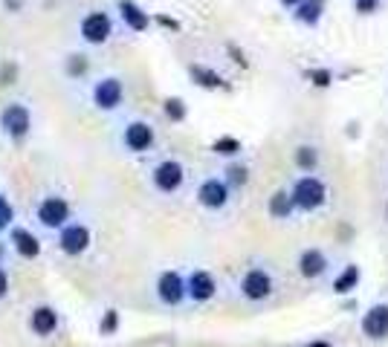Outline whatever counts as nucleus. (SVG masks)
<instances>
[{"label":"nucleus","instance_id":"obj_1","mask_svg":"<svg viewBox=\"0 0 388 347\" xmlns=\"http://www.w3.org/2000/svg\"><path fill=\"white\" fill-rule=\"evenodd\" d=\"M157 128L142 116H128L125 122H119L116 128V148L125 150L131 157H142L151 154L157 148Z\"/></svg>","mask_w":388,"mask_h":347},{"label":"nucleus","instance_id":"obj_2","mask_svg":"<svg viewBox=\"0 0 388 347\" xmlns=\"http://www.w3.org/2000/svg\"><path fill=\"white\" fill-rule=\"evenodd\" d=\"M32 107L21 99H9L0 104V136L9 145H23L32 136Z\"/></svg>","mask_w":388,"mask_h":347},{"label":"nucleus","instance_id":"obj_3","mask_svg":"<svg viewBox=\"0 0 388 347\" xmlns=\"http://www.w3.org/2000/svg\"><path fill=\"white\" fill-rule=\"evenodd\" d=\"M76 35L85 47H107L116 35V21L105 6H93L78 18Z\"/></svg>","mask_w":388,"mask_h":347},{"label":"nucleus","instance_id":"obj_4","mask_svg":"<svg viewBox=\"0 0 388 347\" xmlns=\"http://www.w3.org/2000/svg\"><path fill=\"white\" fill-rule=\"evenodd\" d=\"M87 99L99 113H116L125 107V81L116 73H102L90 78Z\"/></svg>","mask_w":388,"mask_h":347},{"label":"nucleus","instance_id":"obj_5","mask_svg":"<svg viewBox=\"0 0 388 347\" xmlns=\"http://www.w3.org/2000/svg\"><path fill=\"white\" fill-rule=\"evenodd\" d=\"M186 177H188L186 165L177 157H162L148 168V183L157 194H162V197H171V194L183 191Z\"/></svg>","mask_w":388,"mask_h":347},{"label":"nucleus","instance_id":"obj_6","mask_svg":"<svg viewBox=\"0 0 388 347\" xmlns=\"http://www.w3.org/2000/svg\"><path fill=\"white\" fill-rule=\"evenodd\" d=\"M35 220L50 232H61L67 223H73V205L64 194H44L35 203Z\"/></svg>","mask_w":388,"mask_h":347},{"label":"nucleus","instance_id":"obj_7","mask_svg":"<svg viewBox=\"0 0 388 347\" xmlns=\"http://www.w3.org/2000/svg\"><path fill=\"white\" fill-rule=\"evenodd\" d=\"M290 194H293V203L299 212H319L327 203V186L322 177L316 174H301L293 179L290 186Z\"/></svg>","mask_w":388,"mask_h":347},{"label":"nucleus","instance_id":"obj_8","mask_svg":"<svg viewBox=\"0 0 388 347\" xmlns=\"http://www.w3.org/2000/svg\"><path fill=\"white\" fill-rule=\"evenodd\" d=\"M194 200L206 212H224L232 203V188L224 177H203L197 183V191H194Z\"/></svg>","mask_w":388,"mask_h":347},{"label":"nucleus","instance_id":"obj_9","mask_svg":"<svg viewBox=\"0 0 388 347\" xmlns=\"http://www.w3.org/2000/svg\"><path fill=\"white\" fill-rule=\"evenodd\" d=\"M238 289H241V295H244L246 301H252V304L267 301V298L275 293V278H272L264 267H249V269L241 275Z\"/></svg>","mask_w":388,"mask_h":347},{"label":"nucleus","instance_id":"obj_10","mask_svg":"<svg viewBox=\"0 0 388 347\" xmlns=\"http://www.w3.org/2000/svg\"><path fill=\"white\" fill-rule=\"evenodd\" d=\"M90 243H93L90 226H87V223H78V220L67 223V226L58 232V249H61V255H67V258L85 255L87 249H90Z\"/></svg>","mask_w":388,"mask_h":347},{"label":"nucleus","instance_id":"obj_11","mask_svg":"<svg viewBox=\"0 0 388 347\" xmlns=\"http://www.w3.org/2000/svg\"><path fill=\"white\" fill-rule=\"evenodd\" d=\"M116 18L122 23V30H128L133 35L148 32L151 23H154V15L142 3H136V0H116Z\"/></svg>","mask_w":388,"mask_h":347},{"label":"nucleus","instance_id":"obj_12","mask_svg":"<svg viewBox=\"0 0 388 347\" xmlns=\"http://www.w3.org/2000/svg\"><path fill=\"white\" fill-rule=\"evenodd\" d=\"M157 298L165 307H180L186 298H188V289H186V278L180 275L177 269H165L157 278Z\"/></svg>","mask_w":388,"mask_h":347},{"label":"nucleus","instance_id":"obj_13","mask_svg":"<svg viewBox=\"0 0 388 347\" xmlns=\"http://www.w3.org/2000/svg\"><path fill=\"white\" fill-rule=\"evenodd\" d=\"M186 289H188V298L194 304H206V301H212L215 293H217V281H215V275L212 272H206V269H194L188 278H186Z\"/></svg>","mask_w":388,"mask_h":347},{"label":"nucleus","instance_id":"obj_14","mask_svg":"<svg viewBox=\"0 0 388 347\" xmlns=\"http://www.w3.org/2000/svg\"><path fill=\"white\" fill-rule=\"evenodd\" d=\"M363 333L371 342H382L388 339V304H374L363 315Z\"/></svg>","mask_w":388,"mask_h":347},{"label":"nucleus","instance_id":"obj_15","mask_svg":"<svg viewBox=\"0 0 388 347\" xmlns=\"http://www.w3.org/2000/svg\"><path fill=\"white\" fill-rule=\"evenodd\" d=\"M296 267H299V275H301V278H308V281H316V278H322V275L327 272L330 260H327V255L322 252V249L310 246V249H304V252L299 255Z\"/></svg>","mask_w":388,"mask_h":347},{"label":"nucleus","instance_id":"obj_16","mask_svg":"<svg viewBox=\"0 0 388 347\" xmlns=\"http://www.w3.org/2000/svg\"><path fill=\"white\" fill-rule=\"evenodd\" d=\"M90 69H93L90 55H87V52H81V49L67 52L64 58H61V73H64L67 81H87Z\"/></svg>","mask_w":388,"mask_h":347},{"label":"nucleus","instance_id":"obj_17","mask_svg":"<svg viewBox=\"0 0 388 347\" xmlns=\"http://www.w3.org/2000/svg\"><path fill=\"white\" fill-rule=\"evenodd\" d=\"M9 243H12V249H15V252H18L21 258H26V260H35V258L41 255V240L35 238L30 229H23V226H12V229H9Z\"/></svg>","mask_w":388,"mask_h":347},{"label":"nucleus","instance_id":"obj_18","mask_svg":"<svg viewBox=\"0 0 388 347\" xmlns=\"http://www.w3.org/2000/svg\"><path fill=\"white\" fill-rule=\"evenodd\" d=\"M188 78H191V85H197L203 90H224V87H229L226 78L220 76L215 67H209V64H188Z\"/></svg>","mask_w":388,"mask_h":347},{"label":"nucleus","instance_id":"obj_19","mask_svg":"<svg viewBox=\"0 0 388 347\" xmlns=\"http://www.w3.org/2000/svg\"><path fill=\"white\" fill-rule=\"evenodd\" d=\"M30 327L35 336H52V333L58 330V310L50 307V304H41L30 315Z\"/></svg>","mask_w":388,"mask_h":347},{"label":"nucleus","instance_id":"obj_20","mask_svg":"<svg viewBox=\"0 0 388 347\" xmlns=\"http://www.w3.org/2000/svg\"><path fill=\"white\" fill-rule=\"evenodd\" d=\"M267 212H270V217H275V220H287V217H293V214L299 212L296 203H293V194H290V188H279V191L270 194Z\"/></svg>","mask_w":388,"mask_h":347},{"label":"nucleus","instance_id":"obj_21","mask_svg":"<svg viewBox=\"0 0 388 347\" xmlns=\"http://www.w3.org/2000/svg\"><path fill=\"white\" fill-rule=\"evenodd\" d=\"M293 165L301 171V174H313L319 165H322V150H319L316 145H296V150H293Z\"/></svg>","mask_w":388,"mask_h":347},{"label":"nucleus","instance_id":"obj_22","mask_svg":"<svg viewBox=\"0 0 388 347\" xmlns=\"http://www.w3.org/2000/svg\"><path fill=\"white\" fill-rule=\"evenodd\" d=\"M322 15H325V0H304V3L293 12V21L316 30V26L322 23Z\"/></svg>","mask_w":388,"mask_h":347},{"label":"nucleus","instance_id":"obj_23","mask_svg":"<svg viewBox=\"0 0 388 347\" xmlns=\"http://www.w3.org/2000/svg\"><path fill=\"white\" fill-rule=\"evenodd\" d=\"M212 154L215 157H220V159H238L241 157V150H244V142H241V139L238 136H217L215 139V142H212Z\"/></svg>","mask_w":388,"mask_h":347},{"label":"nucleus","instance_id":"obj_24","mask_svg":"<svg viewBox=\"0 0 388 347\" xmlns=\"http://www.w3.org/2000/svg\"><path fill=\"white\" fill-rule=\"evenodd\" d=\"M162 116L171 124H183L188 119V104L183 96H165L162 99Z\"/></svg>","mask_w":388,"mask_h":347},{"label":"nucleus","instance_id":"obj_25","mask_svg":"<svg viewBox=\"0 0 388 347\" xmlns=\"http://www.w3.org/2000/svg\"><path fill=\"white\" fill-rule=\"evenodd\" d=\"M224 179L229 183V188H232V191L246 188V183H249V165H246V162H241V159L226 162V168H224Z\"/></svg>","mask_w":388,"mask_h":347},{"label":"nucleus","instance_id":"obj_26","mask_svg":"<svg viewBox=\"0 0 388 347\" xmlns=\"http://www.w3.org/2000/svg\"><path fill=\"white\" fill-rule=\"evenodd\" d=\"M356 284H359V267H356V263H348V267H345V269L336 275L334 293L348 295V293H354V289H356Z\"/></svg>","mask_w":388,"mask_h":347},{"label":"nucleus","instance_id":"obj_27","mask_svg":"<svg viewBox=\"0 0 388 347\" xmlns=\"http://www.w3.org/2000/svg\"><path fill=\"white\" fill-rule=\"evenodd\" d=\"M304 78H310V85L313 87H330L334 85V69H327V67H316V69H308L304 73Z\"/></svg>","mask_w":388,"mask_h":347},{"label":"nucleus","instance_id":"obj_28","mask_svg":"<svg viewBox=\"0 0 388 347\" xmlns=\"http://www.w3.org/2000/svg\"><path fill=\"white\" fill-rule=\"evenodd\" d=\"M12 223H15V208H12V203L0 194V232L12 229Z\"/></svg>","mask_w":388,"mask_h":347},{"label":"nucleus","instance_id":"obj_29","mask_svg":"<svg viewBox=\"0 0 388 347\" xmlns=\"http://www.w3.org/2000/svg\"><path fill=\"white\" fill-rule=\"evenodd\" d=\"M116 324H119V313L116 310H107L105 318L99 322V333H102V336H110V333H116Z\"/></svg>","mask_w":388,"mask_h":347},{"label":"nucleus","instance_id":"obj_30","mask_svg":"<svg viewBox=\"0 0 388 347\" xmlns=\"http://www.w3.org/2000/svg\"><path fill=\"white\" fill-rule=\"evenodd\" d=\"M0 6H3L6 15H21L26 9V0H0Z\"/></svg>","mask_w":388,"mask_h":347},{"label":"nucleus","instance_id":"obj_31","mask_svg":"<svg viewBox=\"0 0 388 347\" xmlns=\"http://www.w3.org/2000/svg\"><path fill=\"white\" fill-rule=\"evenodd\" d=\"M154 21H157L160 26H165V30H174V32L183 30V26H180V21H174V18H169V15H154Z\"/></svg>","mask_w":388,"mask_h":347},{"label":"nucleus","instance_id":"obj_32","mask_svg":"<svg viewBox=\"0 0 388 347\" xmlns=\"http://www.w3.org/2000/svg\"><path fill=\"white\" fill-rule=\"evenodd\" d=\"M377 6H380V0H356V12H365V15L374 12Z\"/></svg>","mask_w":388,"mask_h":347},{"label":"nucleus","instance_id":"obj_33","mask_svg":"<svg viewBox=\"0 0 388 347\" xmlns=\"http://www.w3.org/2000/svg\"><path fill=\"white\" fill-rule=\"evenodd\" d=\"M9 295V275H6V269L0 267V301H3Z\"/></svg>","mask_w":388,"mask_h":347},{"label":"nucleus","instance_id":"obj_34","mask_svg":"<svg viewBox=\"0 0 388 347\" xmlns=\"http://www.w3.org/2000/svg\"><path fill=\"white\" fill-rule=\"evenodd\" d=\"M301 3H304V0H279V6H281V9H287L290 15H293V12H296Z\"/></svg>","mask_w":388,"mask_h":347},{"label":"nucleus","instance_id":"obj_35","mask_svg":"<svg viewBox=\"0 0 388 347\" xmlns=\"http://www.w3.org/2000/svg\"><path fill=\"white\" fill-rule=\"evenodd\" d=\"M304 347H334V344H330V342H325V339H316V342H308Z\"/></svg>","mask_w":388,"mask_h":347},{"label":"nucleus","instance_id":"obj_36","mask_svg":"<svg viewBox=\"0 0 388 347\" xmlns=\"http://www.w3.org/2000/svg\"><path fill=\"white\" fill-rule=\"evenodd\" d=\"M3 252H6V246H3V243H0V260H3Z\"/></svg>","mask_w":388,"mask_h":347},{"label":"nucleus","instance_id":"obj_37","mask_svg":"<svg viewBox=\"0 0 388 347\" xmlns=\"http://www.w3.org/2000/svg\"><path fill=\"white\" fill-rule=\"evenodd\" d=\"M385 214H388V203H385Z\"/></svg>","mask_w":388,"mask_h":347}]
</instances>
